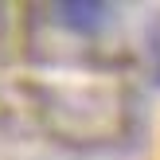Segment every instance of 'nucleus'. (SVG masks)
Instances as JSON below:
<instances>
[{
  "label": "nucleus",
  "instance_id": "1",
  "mask_svg": "<svg viewBox=\"0 0 160 160\" xmlns=\"http://www.w3.org/2000/svg\"><path fill=\"white\" fill-rule=\"evenodd\" d=\"M55 16L70 31H94L109 20V4H55Z\"/></svg>",
  "mask_w": 160,
  "mask_h": 160
}]
</instances>
